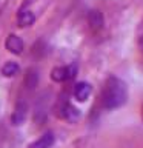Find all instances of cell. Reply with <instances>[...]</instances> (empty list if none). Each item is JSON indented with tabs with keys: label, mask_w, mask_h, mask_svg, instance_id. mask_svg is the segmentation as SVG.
<instances>
[{
	"label": "cell",
	"mask_w": 143,
	"mask_h": 148,
	"mask_svg": "<svg viewBox=\"0 0 143 148\" xmlns=\"http://www.w3.org/2000/svg\"><path fill=\"white\" fill-rule=\"evenodd\" d=\"M18 71H20V68H18V65L16 62H8L2 68V74L5 77H14L16 74H18Z\"/></svg>",
	"instance_id": "obj_10"
},
{
	"label": "cell",
	"mask_w": 143,
	"mask_h": 148,
	"mask_svg": "<svg viewBox=\"0 0 143 148\" xmlns=\"http://www.w3.org/2000/svg\"><path fill=\"white\" fill-rule=\"evenodd\" d=\"M91 91L92 88L88 82H78L76 86H74V97L78 100V102H85L88 97L91 96Z\"/></svg>",
	"instance_id": "obj_4"
},
{
	"label": "cell",
	"mask_w": 143,
	"mask_h": 148,
	"mask_svg": "<svg viewBox=\"0 0 143 148\" xmlns=\"http://www.w3.org/2000/svg\"><path fill=\"white\" fill-rule=\"evenodd\" d=\"M128 99V88L122 79L109 77L101 91V105L106 110H115L125 105Z\"/></svg>",
	"instance_id": "obj_1"
},
{
	"label": "cell",
	"mask_w": 143,
	"mask_h": 148,
	"mask_svg": "<svg viewBox=\"0 0 143 148\" xmlns=\"http://www.w3.org/2000/svg\"><path fill=\"white\" fill-rule=\"evenodd\" d=\"M88 22H89V26L92 29H100L103 25V16L100 11H91L88 16Z\"/></svg>",
	"instance_id": "obj_8"
},
{
	"label": "cell",
	"mask_w": 143,
	"mask_h": 148,
	"mask_svg": "<svg viewBox=\"0 0 143 148\" xmlns=\"http://www.w3.org/2000/svg\"><path fill=\"white\" fill-rule=\"evenodd\" d=\"M26 116H28V105L25 100H18L17 105H16V110L12 113V125H22L23 122L26 120Z\"/></svg>",
	"instance_id": "obj_3"
},
{
	"label": "cell",
	"mask_w": 143,
	"mask_h": 148,
	"mask_svg": "<svg viewBox=\"0 0 143 148\" xmlns=\"http://www.w3.org/2000/svg\"><path fill=\"white\" fill-rule=\"evenodd\" d=\"M142 119H143V110H142Z\"/></svg>",
	"instance_id": "obj_11"
},
{
	"label": "cell",
	"mask_w": 143,
	"mask_h": 148,
	"mask_svg": "<svg viewBox=\"0 0 143 148\" xmlns=\"http://www.w3.org/2000/svg\"><path fill=\"white\" fill-rule=\"evenodd\" d=\"M77 73V66L76 65H69V66H57L51 71V79L54 82H65L69 80L76 76Z\"/></svg>",
	"instance_id": "obj_2"
},
{
	"label": "cell",
	"mask_w": 143,
	"mask_h": 148,
	"mask_svg": "<svg viewBox=\"0 0 143 148\" xmlns=\"http://www.w3.org/2000/svg\"><path fill=\"white\" fill-rule=\"evenodd\" d=\"M23 46H25L23 45V40L18 36L11 34L6 39V49L9 51V53H12V54H20L23 51Z\"/></svg>",
	"instance_id": "obj_5"
},
{
	"label": "cell",
	"mask_w": 143,
	"mask_h": 148,
	"mask_svg": "<svg viewBox=\"0 0 143 148\" xmlns=\"http://www.w3.org/2000/svg\"><path fill=\"white\" fill-rule=\"evenodd\" d=\"M37 82H39V74H37L35 69H28L26 77H25V83L28 90H34L37 86Z\"/></svg>",
	"instance_id": "obj_9"
},
{
	"label": "cell",
	"mask_w": 143,
	"mask_h": 148,
	"mask_svg": "<svg viewBox=\"0 0 143 148\" xmlns=\"http://www.w3.org/2000/svg\"><path fill=\"white\" fill-rule=\"evenodd\" d=\"M34 22H35V17L29 9H22V11L18 12V25H20L22 28L31 26Z\"/></svg>",
	"instance_id": "obj_7"
},
{
	"label": "cell",
	"mask_w": 143,
	"mask_h": 148,
	"mask_svg": "<svg viewBox=\"0 0 143 148\" xmlns=\"http://www.w3.org/2000/svg\"><path fill=\"white\" fill-rule=\"evenodd\" d=\"M54 142H55L54 134L51 131H48V133H45L40 139H37L35 142H32L29 145V148H52Z\"/></svg>",
	"instance_id": "obj_6"
}]
</instances>
